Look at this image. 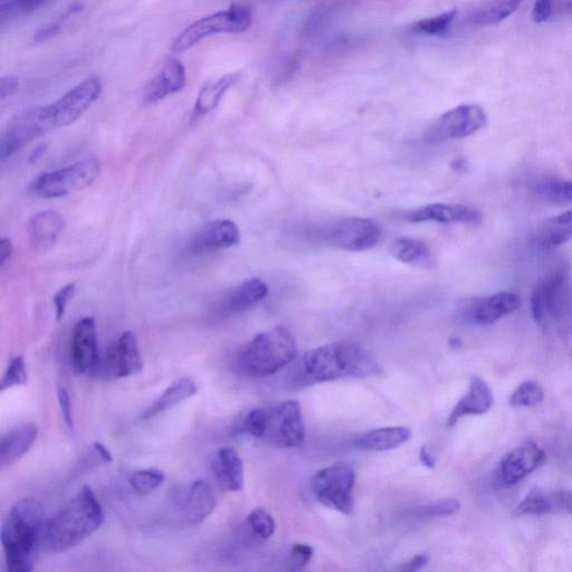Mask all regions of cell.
Wrapping results in <instances>:
<instances>
[{
	"label": "cell",
	"instance_id": "1",
	"mask_svg": "<svg viewBox=\"0 0 572 572\" xmlns=\"http://www.w3.org/2000/svg\"><path fill=\"white\" fill-rule=\"evenodd\" d=\"M379 374L381 367L364 349L355 343L341 341L304 354L293 369L292 381L297 386H311Z\"/></svg>",
	"mask_w": 572,
	"mask_h": 572
},
{
	"label": "cell",
	"instance_id": "2",
	"mask_svg": "<svg viewBox=\"0 0 572 572\" xmlns=\"http://www.w3.org/2000/svg\"><path fill=\"white\" fill-rule=\"evenodd\" d=\"M106 520L102 504L84 485L64 507L46 520L42 546L50 554H64L94 535Z\"/></svg>",
	"mask_w": 572,
	"mask_h": 572
},
{
	"label": "cell",
	"instance_id": "3",
	"mask_svg": "<svg viewBox=\"0 0 572 572\" xmlns=\"http://www.w3.org/2000/svg\"><path fill=\"white\" fill-rule=\"evenodd\" d=\"M45 522L42 505L36 499L26 498L14 505L0 535L8 571L34 570L38 551L43 549Z\"/></svg>",
	"mask_w": 572,
	"mask_h": 572
},
{
	"label": "cell",
	"instance_id": "4",
	"mask_svg": "<svg viewBox=\"0 0 572 572\" xmlns=\"http://www.w3.org/2000/svg\"><path fill=\"white\" fill-rule=\"evenodd\" d=\"M297 355V341L292 332L278 327L257 335L238 354L236 366L245 376L269 377L290 365Z\"/></svg>",
	"mask_w": 572,
	"mask_h": 572
},
{
	"label": "cell",
	"instance_id": "5",
	"mask_svg": "<svg viewBox=\"0 0 572 572\" xmlns=\"http://www.w3.org/2000/svg\"><path fill=\"white\" fill-rule=\"evenodd\" d=\"M253 24V15L249 8L242 5H233L226 11L200 18L180 33L171 50L175 53L186 52L205 38L217 34H237L250 30Z\"/></svg>",
	"mask_w": 572,
	"mask_h": 572
},
{
	"label": "cell",
	"instance_id": "6",
	"mask_svg": "<svg viewBox=\"0 0 572 572\" xmlns=\"http://www.w3.org/2000/svg\"><path fill=\"white\" fill-rule=\"evenodd\" d=\"M356 472L347 463H337L313 476L311 490L319 503L349 516L354 512Z\"/></svg>",
	"mask_w": 572,
	"mask_h": 572
},
{
	"label": "cell",
	"instance_id": "7",
	"mask_svg": "<svg viewBox=\"0 0 572 572\" xmlns=\"http://www.w3.org/2000/svg\"><path fill=\"white\" fill-rule=\"evenodd\" d=\"M101 161L91 157L38 177L34 193L42 198H59L91 186L101 173Z\"/></svg>",
	"mask_w": 572,
	"mask_h": 572
},
{
	"label": "cell",
	"instance_id": "8",
	"mask_svg": "<svg viewBox=\"0 0 572 572\" xmlns=\"http://www.w3.org/2000/svg\"><path fill=\"white\" fill-rule=\"evenodd\" d=\"M54 114L50 106L32 108L18 114L0 139V157H12L28 143L56 130Z\"/></svg>",
	"mask_w": 572,
	"mask_h": 572
},
{
	"label": "cell",
	"instance_id": "9",
	"mask_svg": "<svg viewBox=\"0 0 572 572\" xmlns=\"http://www.w3.org/2000/svg\"><path fill=\"white\" fill-rule=\"evenodd\" d=\"M319 238L338 250L364 252L379 243L381 231L379 225L371 219L348 217L323 228Z\"/></svg>",
	"mask_w": 572,
	"mask_h": 572
},
{
	"label": "cell",
	"instance_id": "10",
	"mask_svg": "<svg viewBox=\"0 0 572 572\" xmlns=\"http://www.w3.org/2000/svg\"><path fill=\"white\" fill-rule=\"evenodd\" d=\"M264 440L279 447H300L305 440L301 405L297 400H286L266 408Z\"/></svg>",
	"mask_w": 572,
	"mask_h": 572
},
{
	"label": "cell",
	"instance_id": "11",
	"mask_svg": "<svg viewBox=\"0 0 572 572\" xmlns=\"http://www.w3.org/2000/svg\"><path fill=\"white\" fill-rule=\"evenodd\" d=\"M569 272L561 268L536 285L531 295L533 319L545 322L549 317H561L567 308Z\"/></svg>",
	"mask_w": 572,
	"mask_h": 572
},
{
	"label": "cell",
	"instance_id": "12",
	"mask_svg": "<svg viewBox=\"0 0 572 572\" xmlns=\"http://www.w3.org/2000/svg\"><path fill=\"white\" fill-rule=\"evenodd\" d=\"M488 117L478 104H463L443 114L429 132V139L441 142L474 135L486 125Z\"/></svg>",
	"mask_w": 572,
	"mask_h": 572
},
{
	"label": "cell",
	"instance_id": "13",
	"mask_svg": "<svg viewBox=\"0 0 572 572\" xmlns=\"http://www.w3.org/2000/svg\"><path fill=\"white\" fill-rule=\"evenodd\" d=\"M70 359L78 375H93L101 365L97 323L87 317L75 324L70 345Z\"/></svg>",
	"mask_w": 572,
	"mask_h": 572
},
{
	"label": "cell",
	"instance_id": "14",
	"mask_svg": "<svg viewBox=\"0 0 572 572\" xmlns=\"http://www.w3.org/2000/svg\"><path fill=\"white\" fill-rule=\"evenodd\" d=\"M102 83L97 78L83 81L51 104L57 129L73 125L100 98Z\"/></svg>",
	"mask_w": 572,
	"mask_h": 572
},
{
	"label": "cell",
	"instance_id": "15",
	"mask_svg": "<svg viewBox=\"0 0 572 572\" xmlns=\"http://www.w3.org/2000/svg\"><path fill=\"white\" fill-rule=\"evenodd\" d=\"M104 369L110 378L136 376L143 369L139 342L135 333L123 332L107 350Z\"/></svg>",
	"mask_w": 572,
	"mask_h": 572
},
{
	"label": "cell",
	"instance_id": "16",
	"mask_svg": "<svg viewBox=\"0 0 572 572\" xmlns=\"http://www.w3.org/2000/svg\"><path fill=\"white\" fill-rule=\"evenodd\" d=\"M241 232L230 219H218L200 228L189 241L188 249L194 254L212 253L240 243Z\"/></svg>",
	"mask_w": 572,
	"mask_h": 572
},
{
	"label": "cell",
	"instance_id": "17",
	"mask_svg": "<svg viewBox=\"0 0 572 572\" xmlns=\"http://www.w3.org/2000/svg\"><path fill=\"white\" fill-rule=\"evenodd\" d=\"M520 297L516 293L501 292L491 297L473 299L465 305L464 317L479 324H491L517 311Z\"/></svg>",
	"mask_w": 572,
	"mask_h": 572
},
{
	"label": "cell",
	"instance_id": "18",
	"mask_svg": "<svg viewBox=\"0 0 572 572\" xmlns=\"http://www.w3.org/2000/svg\"><path fill=\"white\" fill-rule=\"evenodd\" d=\"M403 221L409 223H462L478 225L481 214L475 209L465 205L432 204L414 209V211L400 215Z\"/></svg>",
	"mask_w": 572,
	"mask_h": 572
},
{
	"label": "cell",
	"instance_id": "19",
	"mask_svg": "<svg viewBox=\"0 0 572 572\" xmlns=\"http://www.w3.org/2000/svg\"><path fill=\"white\" fill-rule=\"evenodd\" d=\"M546 453L538 444L528 442L509 453L501 462V478L507 485L519 483L545 463Z\"/></svg>",
	"mask_w": 572,
	"mask_h": 572
},
{
	"label": "cell",
	"instance_id": "20",
	"mask_svg": "<svg viewBox=\"0 0 572 572\" xmlns=\"http://www.w3.org/2000/svg\"><path fill=\"white\" fill-rule=\"evenodd\" d=\"M186 84L185 66L176 57L169 56L162 65L160 73L143 90V103L152 104L164 100L171 94L183 91Z\"/></svg>",
	"mask_w": 572,
	"mask_h": 572
},
{
	"label": "cell",
	"instance_id": "21",
	"mask_svg": "<svg viewBox=\"0 0 572 572\" xmlns=\"http://www.w3.org/2000/svg\"><path fill=\"white\" fill-rule=\"evenodd\" d=\"M64 218L54 211L37 213L28 225L30 243L36 252H46L52 249L64 231Z\"/></svg>",
	"mask_w": 572,
	"mask_h": 572
},
{
	"label": "cell",
	"instance_id": "22",
	"mask_svg": "<svg viewBox=\"0 0 572 572\" xmlns=\"http://www.w3.org/2000/svg\"><path fill=\"white\" fill-rule=\"evenodd\" d=\"M216 509V495L213 486L205 480H198L189 486L183 501L185 520L196 526L212 516Z\"/></svg>",
	"mask_w": 572,
	"mask_h": 572
},
{
	"label": "cell",
	"instance_id": "23",
	"mask_svg": "<svg viewBox=\"0 0 572 572\" xmlns=\"http://www.w3.org/2000/svg\"><path fill=\"white\" fill-rule=\"evenodd\" d=\"M492 405V389L480 377H473L469 392L454 407L447 419V426L453 427L464 416L485 414L490 411Z\"/></svg>",
	"mask_w": 572,
	"mask_h": 572
},
{
	"label": "cell",
	"instance_id": "24",
	"mask_svg": "<svg viewBox=\"0 0 572 572\" xmlns=\"http://www.w3.org/2000/svg\"><path fill=\"white\" fill-rule=\"evenodd\" d=\"M213 472L225 490L238 492L243 489L244 464L235 448L224 447L217 452Z\"/></svg>",
	"mask_w": 572,
	"mask_h": 572
},
{
	"label": "cell",
	"instance_id": "25",
	"mask_svg": "<svg viewBox=\"0 0 572 572\" xmlns=\"http://www.w3.org/2000/svg\"><path fill=\"white\" fill-rule=\"evenodd\" d=\"M413 433L404 426L377 428L357 437L355 446L359 450L386 452L411 441Z\"/></svg>",
	"mask_w": 572,
	"mask_h": 572
},
{
	"label": "cell",
	"instance_id": "26",
	"mask_svg": "<svg viewBox=\"0 0 572 572\" xmlns=\"http://www.w3.org/2000/svg\"><path fill=\"white\" fill-rule=\"evenodd\" d=\"M269 288L260 279H251L236 286L222 303V310L226 313H240L254 307L257 303L268 297Z\"/></svg>",
	"mask_w": 572,
	"mask_h": 572
},
{
	"label": "cell",
	"instance_id": "27",
	"mask_svg": "<svg viewBox=\"0 0 572 572\" xmlns=\"http://www.w3.org/2000/svg\"><path fill=\"white\" fill-rule=\"evenodd\" d=\"M38 436V427L27 424L14 429L2 438L0 443V464L8 466L21 459L35 444Z\"/></svg>",
	"mask_w": 572,
	"mask_h": 572
},
{
	"label": "cell",
	"instance_id": "28",
	"mask_svg": "<svg viewBox=\"0 0 572 572\" xmlns=\"http://www.w3.org/2000/svg\"><path fill=\"white\" fill-rule=\"evenodd\" d=\"M198 392V388L194 381L189 378H181L173 385L169 386L164 393L152 404L145 413L142 414L143 419L155 417L161 413H165L185 400L192 398Z\"/></svg>",
	"mask_w": 572,
	"mask_h": 572
},
{
	"label": "cell",
	"instance_id": "29",
	"mask_svg": "<svg viewBox=\"0 0 572 572\" xmlns=\"http://www.w3.org/2000/svg\"><path fill=\"white\" fill-rule=\"evenodd\" d=\"M238 80H240V74L232 73L223 76V78L217 81L205 84V87L200 90L195 103L193 113L194 119L204 117L205 114L216 109L225 93L230 90Z\"/></svg>",
	"mask_w": 572,
	"mask_h": 572
},
{
	"label": "cell",
	"instance_id": "30",
	"mask_svg": "<svg viewBox=\"0 0 572 572\" xmlns=\"http://www.w3.org/2000/svg\"><path fill=\"white\" fill-rule=\"evenodd\" d=\"M572 240V211L549 218L538 234V244L543 250H552Z\"/></svg>",
	"mask_w": 572,
	"mask_h": 572
},
{
	"label": "cell",
	"instance_id": "31",
	"mask_svg": "<svg viewBox=\"0 0 572 572\" xmlns=\"http://www.w3.org/2000/svg\"><path fill=\"white\" fill-rule=\"evenodd\" d=\"M522 0H491L476 9L470 16L475 26L497 25L518 11Z\"/></svg>",
	"mask_w": 572,
	"mask_h": 572
},
{
	"label": "cell",
	"instance_id": "32",
	"mask_svg": "<svg viewBox=\"0 0 572 572\" xmlns=\"http://www.w3.org/2000/svg\"><path fill=\"white\" fill-rule=\"evenodd\" d=\"M389 253L399 262L411 265H425L431 259L428 245L418 238H397L389 246Z\"/></svg>",
	"mask_w": 572,
	"mask_h": 572
},
{
	"label": "cell",
	"instance_id": "33",
	"mask_svg": "<svg viewBox=\"0 0 572 572\" xmlns=\"http://www.w3.org/2000/svg\"><path fill=\"white\" fill-rule=\"evenodd\" d=\"M554 513L552 494L539 489L532 490L516 510L517 516H545Z\"/></svg>",
	"mask_w": 572,
	"mask_h": 572
},
{
	"label": "cell",
	"instance_id": "34",
	"mask_svg": "<svg viewBox=\"0 0 572 572\" xmlns=\"http://www.w3.org/2000/svg\"><path fill=\"white\" fill-rule=\"evenodd\" d=\"M457 11H450L432 18L417 22L412 31L417 34L428 36H440L450 30L455 21Z\"/></svg>",
	"mask_w": 572,
	"mask_h": 572
},
{
	"label": "cell",
	"instance_id": "35",
	"mask_svg": "<svg viewBox=\"0 0 572 572\" xmlns=\"http://www.w3.org/2000/svg\"><path fill=\"white\" fill-rule=\"evenodd\" d=\"M543 398H545V392L541 386L536 381L529 380L524 381L513 393L510 404L514 408L535 407L542 402Z\"/></svg>",
	"mask_w": 572,
	"mask_h": 572
},
{
	"label": "cell",
	"instance_id": "36",
	"mask_svg": "<svg viewBox=\"0 0 572 572\" xmlns=\"http://www.w3.org/2000/svg\"><path fill=\"white\" fill-rule=\"evenodd\" d=\"M165 480L166 474L158 469L140 470L129 476L131 488L141 494L158 489Z\"/></svg>",
	"mask_w": 572,
	"mask_h": 572
},
{
	"label": "cell",
	"instance_id": "37",
	"mask_svg": "<svg viewBox=\"0 0 572 572\" xmlns=\"http://www.w3.org/2000/svg\"><path fill=\"white\" fill-rule=\"evenodd\" d=\"M537 193L555 202L572 203V179L561 180L558 178H550L541 181L537 185Z\"/></svg>",
	"mask_w": 572,
	"mask_h": 572
},
{
	"label": "cell",
	"instance_id": "38",
	"mask_svg": "<svg viewBox=\"0 0 572 572\" xmlns=\"http://www.w3.org/2000/svg\"><path fill=\"white\" fill-rule=\"evenodd\" d=\"M247 524L257 538L269 540L274 536L275 521L271 514L264 509H254L247 517Z\"/></svg>",
	"mask_w": 572,
	"mask_h": 572
},
{
	"label": "cell",
	"instance_id": "39",
	"mask_svg": "<svg viewBox=\"0 0 572 572\" xmlns=\"http://www.w3.org/2000/svg\"><path fill=\"white\" fill-rule=\"evenodd\" d=\"M26 384L27 371L25 359L23 356H17L7 367L2 383H0V388H2V392H4V390L25 386Z\"/></svg>",
	"mask_w": 572,
	"mask_h": 572
},
{
	"label": "cell",
	"instance_id": "40",
	"mask_svg": "<svg viewBox=\"0 0 572 572\" xmlns=\"http://www.w3.org/2000/svg\"><path fill=\"white\" fill-rule=\"evenodd\" d=\"M461 509V504L456 499H443L429 505L421 510V516L427 518H444L453 516Z\"/></svg>",
	"mask_w": 572,
	"mask_h": 572
},
{
	"label": "cell",
	"instance_id": "41",
	"mask_svg": "<svg viewBox=\"0 0 572 572\" xmlns=\"http://www.w3.org/2000/svg\"><path fill=\"white\" fill-rule=\"evenodd\" d=\"M266 427V408H257L247 415L244 428L250 435L263 438Z\"/></svg>",
	"mask_w": 572,
	"mask_h": 572
},
{
	"label": "cell",
	"instance_id": "42",
	"mask_svg": "<svg viewBox=\"0 0 572 572\" xmlns=\"http://www.w3.org/2000/svg\"><path fill=\"white\" fill-rule=\"evenodd\" d=\"M75 292L76 285L74 283H70L65 285L63 289L56 293L54 304L57 321H61L64 317L66 307H68L69 302L73 299Z\"/></svg>",
	"mask_w": 572,
	"mask_h": 572
},
{
	"label": "cell",
	"instance_id": "43",
	"mask_svg": "<svg viewBox=\"0 0 572 572\" xmlns=\"http://www.w3.org/2000/svg\"><path fill=\"white\" fill-rule=\"evenodd\" d=\"M313 557V549L305 543H295L291 549V561L295 569H303Z\"/></svg>",
	"mask_w": 572,
	"mask_h": 572
},
{
	"label": "cell",
	"instance_id": "44",
	"mask_svg": "<svg viewBox=\"0 0 572 572\" xmlns=\"http://www.w3.org/2000/svg\"><path fill=\"white\" fill-rule=\"evenodd\" d=\"M555 0H536L533 5L532 19L537 24L546 23L554 15Z\"/></svg>",
	"mask_w": 572,
	"mask_h": 572
},
{
	"label": "cell",
	"instance_id": "45",
	"mask_svg": "<svg viewBox=\"0 0 572 572\" xmlns=\"http://www.w3.org/2000/svg\"><path fill=\"white\" fill-rule=\"evenodd\" d=\"M57 398H59V405L61 408L63 421L66 427H68L70 431H73L74 423L72 416V405L68 390L65 388H60L59 392H57Z\"/></svg>",
	"mask_w": 572,
	"mask_h": 572
},
{
	"label": "cell",
	"instance_id": "46",
	"mask_svg": "<svg viewBox=\"0 0 572 572\" xmlns=\"http://www.w3.org/2000/svg\"><path fill=\"white\" fill-rule=\"evenodd\" d=\"M554 499V513L572 514V492L557 491L552 493Z\"/></svg>",
	"mask_w": 572,
	"mask_h": 572
},
{
	"label": "cell",
	"instance_id": "47",
	"mask_svg": "<svg viewBox=\"0 0 572 572\" xmlns=\"http://www.w3.org/2000/svg\"><path fill=\"white\" fill-rule=\"evenodd\" d=\"M18 79L15 78L13 75L3 76L0 79V100H5L8 97H11L18 89Z\"/></svg>",
	"mask_w": 572,
	"mask_h": 572
},
{
	"label": "cell",
	"instance_id": "48",
	"mask_svg": "<svg viewBox=\"0 0 572 572\" xmlns=\"http://www.w3.org/2000/svg\"><path fill=\"white\" fill-rule=\"evenodd\" d=\"M61 30H62L61 22H55V23L53 22L49 25H46L42 27L41 30L35 34V42L42 43L47 40H50V38L59 35Z\"/></svg>",
	"mask_w": 572,
	"mask_h": 572
},
{
	"label": "cell",
	"instance_id": "49",
	"mask_svg": "<svg viewBox=\"0 0 572 572\" xmlns=\"http://www.w3.org/2000/svg\"><path fill=\"white\" fill-rule=\"evenodd\" d=\"M428 562H429V556L427 554H421L407 561L403 567L399 568V570L404 572H414L422 570L428 564Z\"/></svg>",
	"mask_w": 572,
	"mask_h": 572
},
{
	"label": "cell",
	"instance_id": "50",
	"mask_svg": "<svg viewBox=\"0 0 572 572\" xmlns=\"http://www.w3.org/2000/svg\"><path fill=\"white\" fill-rule=\"evenodd\" d=\"M13 251L12 241L8 240V238H2V241H0V266H2V268H4L7 261L11 259Z\"/></svg>",
	"mask_w": 572,
	"mask_h": 572
},
{
	"label": "cell",
	"instance_id": "51",
	"mask_svg": "<svg viewBox=\"0 0 572 572\" xmlns=\"http://www.w3.org/2000/svg\"><path fill=\"white\" fill-rule=\"evenodd\" d=\"M94 451L98 453L104 463H111L113 461L112 453L110 452L109 448L100 443L94 442L93 443Z\"/></svg>",
	"mask_w": 572,
	"mask_h": 572
},
{
	"label": "cell",
	"instance_id": "52",
	"mask_svg": "<svg viewBox=\"0 0 572 572\" xmlns=\"http://www.w3.org/2000/svg\"><path fill=\"white\" fill-rule=\"evenodd\" d=\"M419 460H421L422 464L428 467V469H434L436 464L434 456L429 453L426 446H422L421 452H419Z\"/></svg>",
	"mask_w": 572,
	"mask_h": 572
},
{
	"label": "cell",
	"instance_id": "53",
	"mask_svg": "<svg viewBox=\"0 0 572 572\" xmlns=\"http://www.w3.org/2000/svg\"><path fill=\"white\" fill-rule=\"evenodd\" d=\"M450 346L454 349L460 348L462 346V341L459 338H452L450 340Z\"/></svg>",
	"mask_w": 572,
	"mask_h": 572
},
{
	"label": "cell",
	"instance_id": "54",
	"mask_svg": "<svg viewBox=\"0 0 572 572\" xmlns=\"http://www.w3.org/2000/svg\"><path fill=\"white\" fill-rule=\"evenodd\" d=\"M43 151H44V147H41V149L35 150V151H34V154H33L32 157H31V159H32V160H35V159H37V158H40V156H42V154H43Z\"/></svg>",
	"mask_w": 572,
	"mask_h": 572
},
{
	"label": "cell",
	"instance_id": "55",
	"mask_svg": "<svg viewBox=\"0 0 572 572\" xmlns=\"http://www.w3.org/2000/svg\"><path fill=\"white\" fill-rule=\"evenodd\" d=\"M567 7H568L569 11L572 12V0H570Z\"/></svg>",
	"mask_w": 572,
	"mask_h": 572
}]
</instances>
